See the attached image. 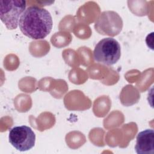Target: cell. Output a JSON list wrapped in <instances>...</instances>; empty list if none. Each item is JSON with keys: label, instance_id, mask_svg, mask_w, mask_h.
Returning <instances> with one entry per match:
<instances>
[{"label": "cell", "instance_id": "1", "mask_svg": "<svg viewBox=\"0 0 154 154\" xmlns=\"http://www.w3.org/2000/svg\"><path fill=\"white\" fill-rule=\"evenodd\" d=\"M52 25L51 13L35 5L28 7L20 16L19 22L21 32L34 40L45 38L51 32Z\"/></svg>", "mask_w": 154, "mask_h": 154}, {"label": "cell", "instance_id": "2", "mask_svg": "<svg viewBox=\"0 0 154 154\" xmlns=\"http://www.w3.org/2000/svg\"><path fill=\"white\" fill-rule=\"evenodd\" d=\"M121 56L119 43L112 37L104 38L95 46L93 57L96 61L106 66L116 64Z\"/></svg>", "mask_w": 154, "mask_h": 154}, {"label": "cell", "instance_id": "3", "mask_svg": "<svg viewBox=\"0 0 154 154\" xmlns=\"http://www.w3.org/2000/svg\"><path fill=\"white\" fill-rule=\"evenodd\" d=\"M26 6V1L23 0L0 1V19L7 29L17 28Z\"/></svg>", "mask_w": 154, "mask_h": 154}, {"label": "cell", "instance_id": "4", "mask_svg": "<svg viewBox=\"0 0 154 154\" xmlns=\"http://www.w3.org/2000/svg\"><path fill=\"white\" fill-rule=\"evenodd\" d=\"M122 28V17L113 11H105L101 13L94 23V28L98 33L111 37L118 35Z\"/></svg>", "mask_w": 154, "mask_h": 154}, {"label": "cell", "instance_id": "5", "mask_svg": "<svg viewBox=\"0 0 154 154\" xmlns=\"http://www.w3.org/2000/svg\"><path fill=\"white\" fill-rule=\"evenodd\" d=\"M8 140L16 149L25 152L34 146L35 135L29 126L25 125L14 126L10 130Z\"/></svg>", "mask_w": 154, "mask_h": 154}, {"label": "cell", "instance_id": "6", "mask_svg": "<svg viewBox=\"0 0 154 154\" xmlns=\"http://www.w3.org/2000/svg\"><path fill=\"white\" fill-rule=\"evenodd\" d=\"M154 132L147 129L139 132L137 136L135 150L138 154L154 153Z\"/></svg>", "mask_w": 154, "mask_h": 154}]
</instances>
